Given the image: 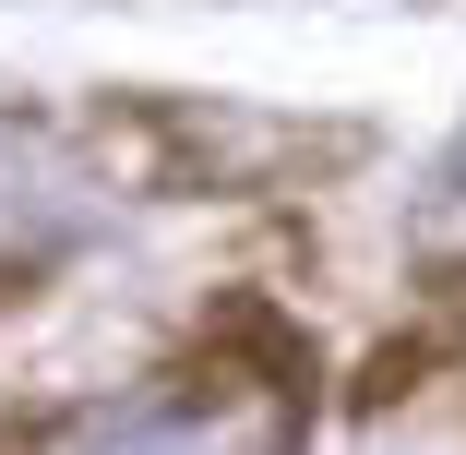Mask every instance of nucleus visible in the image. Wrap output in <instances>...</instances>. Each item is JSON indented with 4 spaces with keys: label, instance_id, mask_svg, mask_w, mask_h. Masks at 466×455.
Instances as JSON below:
<instances>
[{
    "label": "nucleus",
    "instance_id": "7ed1b4c3",
    "mask_svg": "<svg viewBox=\"0 0 466 455\" xmlns=\"http://www.w3.org/2000/svg\"><path fill=\"white\" fill-rule=\"evenodd\" d=\"M419 252H442V264H466V156L442 168V192L419 204Z\"/></svg>",
    "mask_w": 466,
    "mask_h": 455
},
{
    "label": "nucleus",
    "instance_id": "f03ea898",
    "mask_svg": "<svg viewBox=\"0 0 466 455\" xmlns=\"http://www.w3.org/2000/svg\"><path fill=\"white\" fill-rule=\"evenodd\" d=\"M96 216H108L96 144L48 109H25V97H0V300L36 288L48 264H72L96 240Z\"/></svg>",
    "mask_w": 466,
    "mask_h": 455
},
{
    "label": "nucleus",
    "instance_id": "f257e3e1",
    "mask_svg": "<svg viewBox=\"0 0 466 455\" xmlns=\"http://www.w3.org/2000/svg\"><path fill=\"white\" fill-rule=\"evenodd\" d=\"M299 443H311L299 372L216 347V359H179V372L132 384L120 408H96L72 455H299Z\"/></svg>",
    "mask_w": 466,
    "mask_h": 455
}]
</instances>
